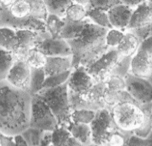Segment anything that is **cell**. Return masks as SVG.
Returning a JSON list of instances; mask_svg holds the SVG:
<instances>
[{"mask_svg": "<svg viewBox=\"0 0 152 146\" xmlns=\"http://www.w3.org/2000/svg\"><path fill=\"white\" fill-rule=\"evenodd\" d=\"M44 69L46 77L72 70V56H48Z\"/></svg>", "mask_w": 152, "mask_h": 146, "instance_id": "16", "label": "cell"}, {"mask_svg": "<svg viewBox=\"0 0 152 146\" xmlns=\"http://www.w3.org/2000/svg\"><path fill=\"white\" fill-rule=\"evenodd\" d=\"M26 62L31 68H44L47 62V56L39 51L34 49L31 51L26 59Z\"/></svg>", "mask_w": 152, "mask_h": 146, "instance_id": "35", "label": "cell"}, {"mask_svg": "<svg viewBox=\"0 0 152 146\" xmlns=\"http://www.w3.org/2000/svg\"><path fill=\"white\" fill-rule=\"evenodd\" d=\"M46 79V74L44 68L35 69L31 68V78L28 92L31 96L36 95L42 89L43 84Z\"/></svg>", "mask_w": 152, "mask_h": 146, "instance_id": "23", "label": "cell"}, {"mask_svg": "<svg viewBox=\"0 0 152 146\" xmlns=\"http://www.w3.org/2000/svg\"><path fill=\"white\" fill-rule=\"evenodd\" d=\"M86 18H89L94 24L109 30L112 29L107 12L90 7L86 8Z\"/></svg>", "mask_w": 152, "mask_h": 146, "instance_id": "24", "label": "cell"}, {"mask_svg": "<svg viewBox=\"0 0 152 146\" xmlns=\"http://www.w3.org/2000/svg\"><path fill=\"white\" fill-rule=\"evenodd\" d=\"M0 139H1V146H17L14 137L0 133Z\"/></svg>", "mask_w": 152, "mask_h": 146, "instance_id": "42", "label": "cell"}, {"mask_svg": "<svg viewBox=\"0 0 152 146\" xmlns=\"http://www.w3.org/2000/svg\"><path fill=\"white\" fill-rule=\"evenodd\" d=\"M120 4H121V0H91L86 8H95L107 12L112 7Z\"/></svg>", "mask_w": 152, "mask_h": 146, "instance_id": "39", "label": "cell"}, {"mask_svg": "<svg viewBox=\"0 0 152 146\" xmlns=\"http://www.w3.org/2000/svg\"><path fill=\"white\" fill-rule=\"evenodd\" d=\"M146 139L148 140V146H152V130L147 136Z\"/></svg>", "mask_w": 152, "mask_h": 146, "instance_id": "47", "label": "cell"}, {"mask_svg": "<svg viewBox=\"0 0 152 146\" xmlns=\"http://www.w3.org/2000/svg\"><path fill=\"white\" fill-rule=\"evenodd\" d=\"M70 137L68 129L64 127L58 126L52 132V145L65 146L66 142Z\"/></svg>", "mask_w": 152, "mask_h": 146, "instance_id": "33", "label": "cell"}, {"mask_svg": "<svg viewBox=\"0 0 152 146\" xmlns=\"http://www.w3.org/2000/svg\"><path fill=\"white\" fill-rule=\"evenodd\" d=\"M117 126L126 132H135L143 125L145 114L140 105L135 103H122L111 110Z\"/></svg>", "mask_w": 152, "mask_h": 146, "instance_id": "4", "label": "cell"}, {"mask_svg": "<svg viewBox=\"0 0 152 146\" xmlns=\"http://www.w3.org/2000/svg\"><path fill=\"white\" fill-rule=\"evenodd\" d=\"M65 146H83V145L78 140H76L75 138H74L73 137L71 136L70 138L67 140V142H66L65 144Z\"/></svg>", "mask_w": 152, "mask_h": 146, "instance_id": "44", "label": "cell"}, {"mask_svg": "<svg viewBox=\"0 0 152 146\" xmlns=\"http://www.w3.org/2000/svg\"><path fill=\"white\" fill-rule=\"evenodd\" d=\"M48 146H52V145H48Z\"/></svg>", "mask_w": 152, "mask_h": 146, "instance_id": "51", "label": "cell"}, {"mask_svg": "<svg viewBox=\"0 0 152 146\" xmlns=\"http://www.w3.org/2000/svg\"><path fill=\"white\" fill-rule=\"evenodd\" d=\"M36 95L47 104L57 119L58 126L67 128L72 122L67 82L56 88L41 89Z\"/></svg>", "mask_w": 152, "mask_h": 146, "instance_id": "3", "label": "cell"}, {"mask_svg": "<svg viewBox=\"0 0 152 146\" xmlns=\"http://www.w3.org/2000/svg\"><path fill=\"white\" fill-rule=\"evenodd\" d=\"M18 36V46L13 53L15 61H26L31 51L36 49L39 40L40 33L34 32L28 30L16 31Z\"/></svg>", "mask_w": 152, "mask_h": 146, "instance_id": "12", "label": "cell"}, {"mask_svg": "<svg viewBox=\"0 0 152 146\" xmlns=\"http://www.w3.org/2000/svg\"><path fill=\"white\" fill-rule=\"evenodd\" d=\"M14 138H15V140L16 145H17V146H28L20 135L15 136Z\"/></svg>", "mask_w": 152, "mask_h": 146, "instance_id": "45", "label": "cell"}, {"mask_svg": "<svg viewBox=\"0 0 152 146\" xmlns=\"http://www.w3.org/2000/svg\"><path fill=\"white\" fill-rule=\"evenodd\" d=\"M32 96L0 82V133L15 137L29 127Z\"/></svg>", "mask_w": 152, "mask_h": 146, "instance_id": "2", "label": "cell"}, {"mask_svg": "<svg viewBox=\"0 0 152 146\" xmlns=\"http://www.w3.org/2000/svg\"><path fill=\"white\" fill-rule=\"evenodd\" d=\"M125 32L117 29L109 30L106 35V44L109 48H116L123 40Z\"/></svg>", "mask_w": 152, "mask_h": 146, "instance_id": "38", "label": "cell"}, {"mask_svg": "<svg viewBox=\"0 0 152 146\" xmlns=\"http://www.w3.org/2000/svg\"><path fill=\"white\" fill-rule=\"evenodd\" d=\"M130 73L135 77L150 80L152 77V57L138 49L132 57Z\"/></svg>", "mask_w": 152, "mask_h": 146, "instance_id": "14", "label": "cell"}, {"mask_svg": "<svg viewBox=\"0 0 152 146\" xmlns=\"http://www.w3.org/2000/svg\"><path fill=\"white\" fill-rule=\"evenodd\" d=\"M134 9L122 3L110 9L107 15L112 28L125 32Z\"/></svg>", "mask_w": 152, "mask_h": 146, "instance_id": "15", "label": "cell"}, {"mask_svg": "<svg viewBox=\"0 0 152 146\" xmlns=\"http://www.w3.org/2000/svg\"><path fill=\"white\" fill-rule=\"evenodd\" d=\"M18 36L16 31L11 28L0 27V48L14 52L18 46Z\"/></svg>", "mask_w": 152, "mask_h": 146, "instance_id": "21", "label": "cell"}, {"mask_svg": "<svg viewBox=\"0 0 152 146\" xmlns=\"http://www.w3.org/2000/svg\"><path fill=\"white\" fill-rule=\"evenodd\" d=\"M0 146H1V139H0Z\"/></svg>", "mask_w": 152, "mask_h": 146, "instance_id": "50", "label": "cell"}, {"mask_svg": "<svg viewBox=\"0 0 152 146\" xmlns=\"http://www.w3.org/2000/svg\"><path fill=\"white\" fill-rule=\"evenodd\" d=\"M143 1L141 0H121V3L124 5H126L132 9H135Z\"/></svg>", "mask_w": 152, "mask_h": 146, "instance_id": "43", "label": "cell"}, {"mask_svg": "<svg viewBox=\"0 0 152 146\" xmlns=\"http://www.w3.org/2000/svg\"><path fill=\"white\" fill-rule=\"evenodd\" d=\"M31 67L26 61H15L7 77L6 81L10 85L19 90L28 91Z\"/></svg>", "mask_w": 152, "mask_h": 146, "instance_id": "11", "label": "cell"}, {"mask_svg": "<svg viewBox=\"0 0 152 146\" xmlns=\"http://www.w3.org/2000/svg\"><path fill=\"white\" fill-rule=\"evenodd\" d=\"M75 1V3H77V4L84 7L85 8H86V7L88 6L89 4V1H88V0H76V1Z\"/></svg>", "mask_w": 152, "mask_h": 146, "instance_id": "46", "label": "cell"}, {"mask_svg": "<svg viewBox=\"0 0 152 146\" xmlns=\"http://www.w3.org/2000/svg\"><path fill=\"white\" fill-rule=\"evenodd\" d=\"M8 9L12 17L19 19L28 18L31 12V7L28 1L26 0L13 1L12 4L8 7Z\"/></svg>", "mask_w": 152, "mask_h": 146, "instance_id": "27", "label": "cell"}, {"mask_svg": "<svg viewBox=\"0 0 152 146\" xmlns=\"http://www.w3.org/2000/svg\"><path fill=\"white\" fill-rule=\"evenodd\" d=\"M132 57H122L120 56L118 62L112 69L111 75H117L125 78L130 73Z\"/></svg>", "mask_w": 152, "mask_h": 146, "instance_id": "34", "label": "cell"}, {"mask_svg": "<svg viewBox=\"0 0 152 146\" xmlns=\"http://www.w3.org/2000/svg\"><path fill=\"white\" fill-rule=\"evenodd\" d=\"M107 88L114 92L125 91L126 83L125 78L117 75H110L105 81Z\"/></svg>", "mask_w": 152, "mask_h": 146, "instance_id": "37", "label": "cell"}, {"mask_svg": "<svg viewBox=\"0 0 152 146\" xmlns=\"http://www.w3.org/2000/svg\"><path fill=\"white\" fill-rule=\"evenodd\" d=\"M67 82L68 90L80 95L88 92L95 83L86 67L82 66L72 69Z\"/></svg>", "mask_w": 152, "mask_h": 146, "instance_id": "13", "label": "cell"}, {"mask_svg": "<svg viewBox=\"0 0 152 146\" xmlns=\"http://www.w3.org/2000/svg\"><path fill=\"white\" fill-rule=\"evenodd\" d=\"M28 3L31 7L30 16L45 22L48 15H49V12H48L47 6H46L44 1H42V0L31 1L29 0Z\"/></svg>", "mask_w": 152, "mask_h": 146, "instance_id": "29", "label": "cell"}, {"mask_svg": "<svg viewBox=\"0 0 152 146\" xmlns=\"http://www.w3.org/2000/svg\"><path fill=\"white\" fill-rule=\"evenodd\" d=\"M125 91L140 105L152 103V82L148 80L135 77L130 73L125 78Z\"/></svg>", "mask_w": 152, "mask_h": 146, "instance_id": "9", "label": "cell"}, {"mask_svg": "<svg viewBox=\"0 0 152 146\" xmlns=\"http://www.w3.org/2000/svg\"><path fill=\"white\" fill-rule=\"evenodd\" d=\"M106 87L105 82H95L88 92L81 96L87 102L93 105L97 111L102 109H107L104 101Z\"/></svg>", "mask_w": 152, "mask_h": 146, "instance_id": "18", "label": "cell"}, {"mask_svg": "<svg viewBox=\"0 0 152 146\" xmlns=\"http://www.w3.org/2000/svg\"><path fill=\"white\" fill-rule=\"evenodd\" d=\"M133 132H126L119 129L110 137L107 146H125Z\"/></svg>", "mask_w": 152, "mask_h": 146, "instance_id": "36", "label": "cell"}, {"mask_svg": "<svg viewBox=\"0 0 152 146\" xmlns=\"http://www.w3.org/2000/svg\"><path fill=\"white\" fill-rule=\"evenodd\" d=\"M147 4H148V9H149V12H150V17L152 20V1H147Z\"/></svg>", "mask_w": 152, "mask_h": 146, "instance_id": "48", "label": "cell"}, {"mask_svg": "<svg viewBox=\"0 0 152 146\" xmlns=\"http://www.w3.org/2000/svg\"><path fill=\"white\" fill-rule=\"evenodd\" d=\"M64 26L60 34L72 51V70L78 67H88L110 48L106 44L109 29L100 27L88 18L80 22L64 18Z\"/></svg>", "mask_w": 152, "mask_h": 146, "instance_id": "1", "label": "cell"}, {"mask_svg": "<svg viewBox=\"0 0 152 146\" xmlns=\"http://www.w3.org/2000/svg\"><path fill=\"white\" fill-rule=\"evenodd\" d=\"M140 44L139 39L135 34L126 31L116 49L119 55L122 57H133L138 51Z\"/></svg>", "mask_w": 152, "mask_h": 146, "instance_id": "19", "label": "cell"}, {"mask_svg": "<svg viewBox=\"0 0 152 146\" xmlns=\"http://www.w3.org/2000/svg\"><path fill=\"white\" fill-rule=\"evenodd\" d=\"M47 31L53 39L60 38V34L64 26V18H59L54 15L49 14L45 21Z\"/></svg>", "mask_w": 152, "mask_h": 146, "instance_id": "26", "label": "cell"}, {"mask_svg": "<svg viewBox=\"0 0 152 146\" xmlns=\"http://www.w3.org/2000/svg\"><path fill=\"white\" fill-rule=\"evenodd\" d=\"M138 50H140L152 57V35L140 42Z\"/></svg>", "mask_w": 152, "mask_h": 146, "instance_id": "41", "label": "cell"}, {"mask_svg": "<svg viewBox=\"0 0 152 146\" xmlns=\"http://www.w3.org/2000/svg\"><path fill=\"white\" fill-rule=\"evenodd\" d=\"M89 125L91 129L92 142L100 146H107L110 137L120 129L108 109L96 111L94 120Z\"/></svg>", "mask_w": 152, "mask_h": 146, "instance_id": "5", "label": "cell"}, {"mask_svg": "<svg viewBox=\"0 0 152 146\" xmlns=\"http://www.w3.org/2000/svg\"><path fill=\"white\" fill-rule=\"evenodd\" d=\"M29 127L52 132L58 127L57 121L47 104L36 95L32 96Z\"/></svg>", "mask_w": 152, "mask_h": 146, "instance_id": "7", "label": "cell"}, {"mask_svg": "<svg viewBox=\"0 0 152 146\" xmlns=\"http://www.w3.org/2000/svg\"><path fill=\"white\" fill-rule=\"evenodd\" d=\"M120 55L116 48H110L98 60L86 67L87 72L95 82H105L118 62Z\"/></svg>", "mask_w": 152, "mask_h": 146, "instance_id": "8", "label": "cell"}, {"mask_svg": "<svg viewBox=\"0 0 152 146\" xmlns=\"http://www.w3.org/2000/svg\"><path fill=\"white\" fill-rule=\"evenodd\" d=\"M13 1H0V27L8 28L14 30H28L37 33L47 32L46 23L44 21L29 16L24 19L12 17L8 7Z\"/></svg>", "mask_w": 152, "mask_h": 146, "instance_id": "6", "label": "cell"}, {"mask_svg": "<svg viewBox=\"0 0 152 146\" xmlns=\"http://www.w3.org/2000/svg\"><path fill=\"white\" fill-rule=\"evenodd\" d=\"M14 62L13 53L0 48V82L6 80Z\"/></svg>", "mask_w": 152, "mask_h": 146, "instance_id": "25", "label": "cell"}, {"mask_svg": "<svg viewBox=\"0 0 152 146\" xmlns=\"http://www.w3.org/2000/svg\"><path fill=\"white\" fill-rule=\"evenodd\" d=\"M44 132L45 131L39 129L28 127L20 134V135L28 146H40Z\"/></svg>", "mask_w": 152, "mask_h": 146, "instance_id": "28", "label": "cell"}, {"mask_svg": "<svg viewBox=\"0 0 152 146\" xmlns=\"http://www.w3.org/2000/svg\"><path fill=\"white\" fill-rule=\"evenodd\" d=\"M70 135L77 140L83 146L92 144L91 129L90 125L86 124L74 123L71 122L67 127Z\"/></svg>", "mask_w": 152, "mask_h": 146, "instance_id": "20", "label": "cell"}, {"mask_svg": "<svg viewBox=\"0 0 152 146\" xmlns=\"http://www.w3.org/2000/svg\"><path fill=\"white\" fill-rule=\"evenodd\" d=\"M36 50L48 56H72L70 46L63 39H53L47 32L40 33L39 40L36 47Z\"/></svg>", "mask_w": 152, "mask_h": 146, "instance_id": "10", "label": "cell"}, {"mask_svg": "<svg viewBox=\"0 0 152 146\" xmlns=\"http://www.w3.org/2000/svg\"><path fill=\"white\" fill-rule=\"evenodd\" d=\"M86 18V8L73 1V2L69 7L66 12L65 18L72 22H80Z\"/></svg>", "mask_w": 152, "mask_h": 146, "instance_id": "31", "label": "cell"}, {"mask_svg": "<svg viewBox=\"0 0 152 146\" xmlns=\"http://www.w3.org/2000/svg\"><path fill=\"white\" fill-rule=\"evenodd\" d=\"M71 72H72V70L61 73V74L46 77L45 80L43 84L42 89L52 88L58 87V86L66 83L68 80L69 77H70Z\"/></svg>", "mask_w": 152, "mask_h": 146, "instance_id": "32", "label": "cell"}, {"mask_svg": "<svg viewBox=\"0 0 152 146\" xmlns=\"http://www.w3.org/2000/svg\"><path fill=\"white\" fill-rule=\"evenodd\" d=\"M49 14L54 15L60 18H65L66 12L73 1L71 0H45Z\"/></svg>", "mask_w": 152, "mask_h": 146, "instance_id": "22", "label": "cell"}, {"mask_svg": "<svg viewBox=\"0 0 152 146\" xmlns=\"http://www.w3.org/2000/svg\"><path fill=\"white\" fill-rule=\"evenodd\" d=\"M86 146H100V145H96V144H91V145H86Z\"/></svg>", "mask_w": 152, "mask_h": 146, "instance_id": "49", "label": "cell"}, {"mask_svg": "<svg viewBox=\"0 0 152 146\" xmlns=\"http://www.w3.org/2000/svg\"><path fill=\"white\" fill-rule=\"evenodd\" d=\"M96 111L89 109H80L71 113V121L74 123L90 124L96 116Z\"/></svg>", "mask_w": 152, "mask_h": 146, "instance_id": "30", "label": "cell"}, {"mask_svg": "<svg viewBox=\"0 0 152 146\" xmlns=\"http://www.w3.org/2000/svg\"><path fill=\"white\" fill-rule=\"evenodd\" d=\"M125 146H148V140L133 133L129 137Z\"/></svg>", "mask_w": 152, "mask_h": 146, "instance_id": "40", "label": "cell"}, {"mask_svg": "<svg viewBox=\"0 0 152 146\" xmlns=\"http://www.w3.org/2000/svg\"><path fill=\"white\" fill-rule=\"evenodd\" d=\"M151 23L152 20L150 17L149 9L147 4V1H143V2L137 7L133 11L126 31L143 28L151 24Z\"/></svg>", "mask_w": 152, "mask_h": 146, "instance_id": "17", "label": "cell"}]
</instances>
